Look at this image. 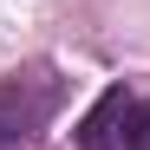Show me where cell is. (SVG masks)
<instances>
[{"label":"cell","mask_w":150,"mask_h":150,"mask_svg":"<svg viewBox=\"0 0 150 150\" xmlns=\"http://www.w3.org/2000/svg\"><path fill=\"white\" fill-rule=\"evenodd\" d=\"M59 105V85L52 79H0V150L26 144Z\"/></svg>","instance_id":"6da1fadb"},{"label":"cell","mask_w":150,"mask_h":150,"mask_svg":"<svg viewBox=\"0 0 150 150\" xmlns=\"http://www.w3.org/2000/svg\"><path fill=\"white\" fill-rule=\"evenodd\" d=\"M131 124H137V105H131V91H124V85H111V91H105V98H98V105L85 111V124H79V144H85V150H117Z\"/></svg>","instance_id":"7a4b0ae2"},{"label":"cell","mask_w":150,"mask_h":150,"mask_svg":"<svg viewBox=\"0 0 150 150\" xmlns=\"http://www.w3.org/2000/svg\"><path fill=\"white\" fill-rule=\"evenodd\" d=\"M131 150H150V105H144L137 124H131Z\"/></svg>","instance_id":"3957f363"}]
</instances>
